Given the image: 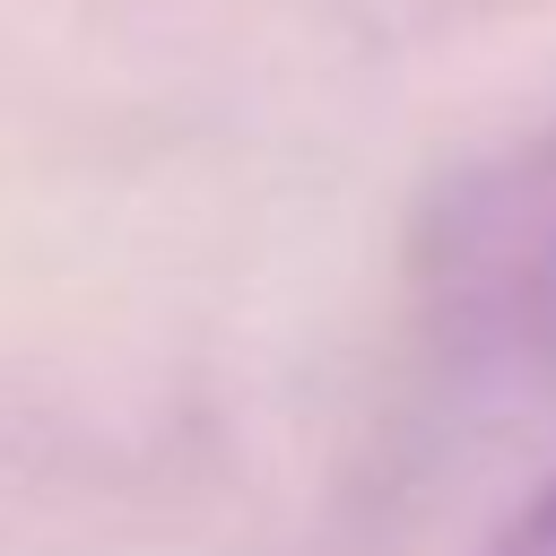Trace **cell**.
<instances>
[{
	"mask_svg": "<svg viewBox=\"0 0 556 556\" xmlns=\"http://www.w3.org/2000/svg\"><path fill=\"white\" fill-rule=\"evenodd\" d=\"M504 556H556V495H539V504L521 513V530L504 539Z\"/></svg>",
	"mask_w": 556,
	"mask_h": 556,
	"instance_id": "cell-1",
	"label": "cell"
}]
</instances>
